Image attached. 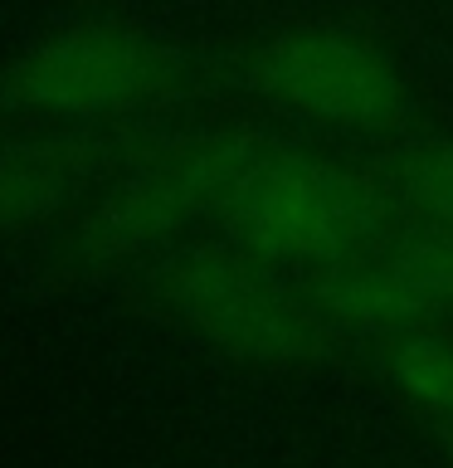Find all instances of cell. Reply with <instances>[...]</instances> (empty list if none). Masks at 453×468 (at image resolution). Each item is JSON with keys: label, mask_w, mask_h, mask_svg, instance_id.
<instances>
[{"label": "cell", "mask_w": 453, "mask_h": 468, "mask_svg": "<svg viewBox=\"0 0 453 468\" xmlns=\"http://www.w3.org/2000/svg\"><path fill=\"white\" fill-rule=\"evenodd\" d=\"M395 196L342 161L302 146L254 142V152L219 200L229 244L278 269L321 273L390 239Z\"/></svg>", "instance_id": "1"}, {"label": "cell", "mask_w": 453, "mask_h": 468, "mask_svg": "<svg viewBox=\"0 0 453 468\" xmlns=\"http://www.w3.org/2000/svg\"><path fill=\"white\" fill-rule=\"evenodd\" d=\"M161 303L210 346L254 366H302L332 346V322L278 263L229 244L181 249L156 273Z\"/></svg>", "instance_id": "2"}, {"label": "cell", "mask_w": 453, "mask_h": 468, "mask_svg": "<svg viewBox=\"0 0 453 468\" xmlns=\"http://www.w3.org/2000/svg\"><path fill=\"white\" fill-rule=\"evenodd\" d=\"M248 88L278 112L336 132H395L415 108L405 64L385 44L332 25L283 29L248 58Z\"/></svg>", "instance_id": "3"}, {"label": "cell", "mask_w": 453, "mask_h": 468, "mask_svg": "<svg viewBox=\"0 0 453 468\" xmlns=\"http://www.w3.org/2000/svg\"><path fill=\"white\" fill-rule=\"evenodd\" d=\"M10 98L49 117H117L171 88V54L132 25H73L10 69Z\"/></svg>", "instance_id": "4"}, {"label": "cell", "mask_w": 453, "mask_h": 468, "mask_svg": "<svg viewBox=\"0 0 453 468\" xmlns=\"http://www.w3.org/2000/svg\"><path fill=\"white\" fill-rule=\"evenodd\" d=\"M258 137L244 132H219V137H195L132 176L117 196L102 205L98 244L112 254H137V249L161 244L166 234L200 215H219V200L229 196L234 176L248 161Z\"/></svg>", "instance_id": "5"}, {"label": "cell", "mask_w": 453, "mask_h": 468, "mask_svg": "<svg viewBox=\"0 0 453 468\" xmlns=\"http://www.w3.org/2000/svg\"><path fill=\"white\" fill-rule=\"evenodd\" d=\"M390 386L434 420H453V336L438 322L385 336Z\"/></svg>", "instance_id": "6"}, {"label": "cell", "mask_w": 453, "mask_h": 468, "mask_svg": "<svg viewBox=\"0 0 453 468\" xmlns=\"http://www.w3.org/2000/svg\"><path fill=\"white\" fill-rule=\"evenodd\" d=\"M83 171L79 146H44V152L0 156V215H44L73 190Z\"/></svg>", "instance_id": "7"}, {"label": "cell", "mask_w": 453, "mask_h": 468, "mask_svg": "<svg viewBox=\"0 0 453 468\" xmlns=\"http://www.w3.org/2000/svg\"><path fill=\"white\" fill-rule=\"evenodd\" d=\"M390 196L419 225L453 229V142H424L395 161Z\"/></svg>", "instance_id": "8"}, {"label": "cell", "mask_w": 453, "mask_h": 468, "mask_svg": "<svg viewBox=\"0 0 453 468\" xmlns=\"http://www.w3.org/2000/svg\"><path fill=\"white\" fill-rule=\"evenodd\" d=\"M448 463H453V444H448Z\"/></svg>", "instance_id": "9"}]
</instances>
